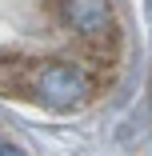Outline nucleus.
<instances>
[{"label":"nucleus","mask_w":152,"mask_h":156,"mask_svg":"<svg viewBox=\"0 0 152 156\" xmlns=\"http://www.w3.org/2000/svg\"><path fill=\"white\" fill-rule=\"evenodd\" d=\"M88 92H92V76H88L84 64H72V60H52V64L36 68V88L32 96L52 104V108H72L80 104Z\"/></svg>","instance_id":"obj_1"},{"label":"nucleus","mask_w":152,"mask_h":156,"mask_svg":"<svg viewBox=\"0 0 152 156\" xmlns=\"http://www.w3.org/2000/svg\"><path fill=\"white\" fill-rule=\"evenodd\" d=\"M148 12H152V4H148Z\"/></svg>","instance_id":"obj_3"},{"label":"nucleus","mask_w":152,"mask_h":156,"mask_svg":"<svg viewBox=\"0 0 152 156\" xmlns=\"http://www.w3.org/2000/svg\"><path fill=\"white\" fill-rule=\"evenodd\" d=\"M0 156H24V152H20L16 144H4V152H0Z\"/></svg>","instance_id":"obj_2"}]
</instances>
